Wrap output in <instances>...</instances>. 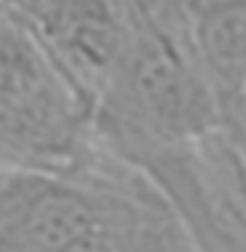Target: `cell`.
Listing matches in <instances>:
<instances>
[{"mask_svg": "<svg viewBox=\"0 0 246 252\" xmlns=\"http://www.w3.org/2000/svg\"><path fill=\"white\" fill-rule=\"evenodd\" d=\"M93 106L19 37H0V170L85 173L95 165Z\"/></svg>", "mask_w": 246, "mask_h": 252, "instance_id": "1", "label": "cell"}, {"mask_svg": "<svg viewBox=\"0 0 246 252\" xmlns=\"http://www.w3.org/2000/svg\"><path fill=\"white\" fill-rule=\"evenodd\" d=\"M201 77L222 117L246 114V0H217L196 32Z\"/></svg>", "mask_w": 246, "mask_h": 252, "instance_id": "2", "label": "cell"}, {"mask_svg": "<svg viewBox=\"0 0 246 252\" xmlns=\"http://www.w3.org/2000/svg\"><path fill=\"white\" fill-rule=\"evenodd\" d=\"M58 252H159V231L146 204L114 183L98 220Z\"/></svg>", "mask_w": 246, "mask_h": 252, "instance_id": "3", "label": "cell"}, {"mask_svg": "<svg viewBox=\"0 0 246 252\" xmlns=\"http://www.w3.org/2000/svg\"><path fill=\"white\" fill-rule=\"evenodd\" d=\"M244 125H246V114H244Z\"/></svg>", "mask_w": 246, "mask_h": 252, "instance_id": "4", "label": "cell"}]
</instances>
